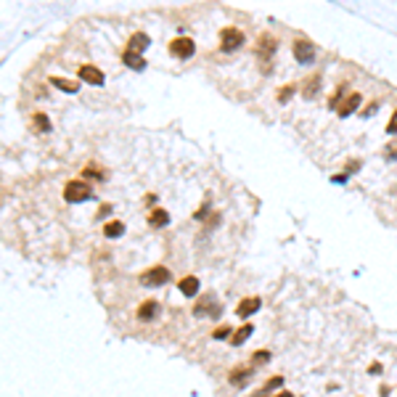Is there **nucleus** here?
<instances>
[{"instance_id":"f257e3e1","label":"nucleus","mask_w":397,"mask_h":397,"mask_svg":"<svg viewBox=\"0 0 397 397\" xmlns=\"http://www.w3.org/2000/svg\"><path fill=\"white\" fill-rule=\"evenodd\" d=\"M64 199L71 201V204H80V201L90 199V186L85 180H69L67 188H64Z\"/></svg>"},{"instance_id":"f03ea898","label":"nucleus","mask_w":397,"mask_h":397,"mask_svg":"<svg viewBox=\"0 0 397 397\" xmlns=\"http://www.w3.org/2000/svg\"><path fill=\"white\" fill-rule=\"evenodd\" d=\"M244 45V32L236 29V27H225L220 32V48L225 50V53H233V50H238Z\"/></svg>"},{"instance_id":"7ed1b4c3","label":"nucleus","mask_w":397,"mask_h":397,"mask_svg":"<svg viewBox=\"0 0 397 397\" xmlns=\"http://www.w3.org/2000/svg\"><path fill=\"white\" fill-rule=\"evenodd\" d=\"M138 281H140L143 286H162V283L170 281V270H167V268H159V265H156V268H148L146 273H140Z\"/></svg>"},{"instance_id":"20e7f679","label":"nucleus","mask_w":397,"mask_h":397,"mask_svg":"<svg viewBox=\"0 0 397 397\" xmlns=\"http://www.w3.org/2000/svg\"><path fill=\"white\" fill-rule=\"evenodd\" d=\"M170 53L175 58H191L196 53V43H193L191 37H178V40L170 43Z\"/></svg>"},{"instance_id":"39448f33","label":"nucleus","mask_w":397,"mask_h":397,"mask_svg":"<svg viewBox=\"0 0 397 397\" xmlns=\"http://www.w3.org/2000/svg\"><path fill=\"white\" fill-rule=\"evenodd\" d=\"M291 50H294V58L299 64H312V58H315V50H312V45L307 40H294Z\"/></svg>"},{"instance_id":"423d86ee","label":"nucleus","mask_w":397,"mask_h":397,"mask_svg":"<svg viewBox=\"0 0 397 397\" xmlns=\"http://www.w3.org/2000/svg\"><path fill=\"white\" fill-rule=\"evenodd\" d=\"M360 101H363V95L360 93H350L347 98H344L342 103H339V117H350V114H355L357 112V106H360Z\"/></svg>"},{"instance_id":"0eeeda50","label":"nucleus","mask_w":397,"mask_h":397,"mask_svg":"<svg viewBox=\"0 0 397 397\" xmlns=\"http://www.w3.org/2000/svg\"><path fill=\"white\" fill-rule=\"evenodd\" d=\"M122 61H125V67L133 69V71L146 69V58H143L140 53H135V50H125V53H122Z\"/></svg>"},{"instance_id":"6e6552de","label":"nucleus","mask_w":397,"mask_h":397,"mask_svg":"<svg viewBox=\"0 0 397 397\" xmlns=\"http://www.w3.org/2000/svg\"><path fill=\"white\" fill-rule=\"evenodd\" d=\"M80 80L82 82H90V85H103V74H101V69H95V67H80Z\"/></svg>"},{"instance_id":"1a4fd4ad","label":"nucleus","mask_w":397,"mask_h":397,"mask_svg":"<svg viewBox=\"0 0 397 397\" xmlns=\"http://www.w3.org/2000/svg\"><path fill=\"white\" fill-rule=\"evenodd\" d=\"M252 374H255V368H244V366H238L236 371H231V376H228V381H231L233 387H244V384L252 379Z\"/></svg>"},{"instance_id":"9d476101","label":"nucleus","mask_w":397,"mask_h":397,"mask_svg":"<svg viewBox=\"0 0 397 397\" xmlns=\"http://www.w3.org/2000/svg\"><path fill=\"white\" fill-rule=\"evenodd\" d=\"M180 294H186V297H196L199 294V289H201V283H199V278L196 276H186V278H180Z\"/></svg>"},{"instance_id":"9b49d317","label":"nucleus","mask_w":397,"mask_h":397,"mask_svg":"<svg viewBox=\"0 0 397 397\" xmlns=\"http://www.w3.org/2000/svg\"><path fill=\"white\" fill-rule=\"evenodd\" d=\"M259 297H249V299H241V302H238V307H236V312L241 318H246V315H252V312H257L259 310Z\"/></svg>"},{"instance_id":"f8f14e48","label":"nucleus","mask_w":397,"mask_h":397,"mask_svg":"<svg viewBox=\"0 0 397 397\" xmlns=\"http://www.w3.org/2000/svg\"><path fill=\"white\" fill-rule=\"evenodd\" d=\"M156 312H159V302L148 299V302H143L140 307H138V321H154Z\"/></svg>"},{"instance_id":"ddd939ff","label":"nucleus","mask_w":397,"mask_h":397,"mask_svg":"<svg viewBox=\"0 0 397 397\" xmlns=\"http://www.w3.org/2000/svg\"><path fill=\"white\" fill-rule=\"evenodd\" d=\"M50 82H53V88L64 90V93H80V85H77L74 80H67V77H50Z\"/></svg>"},{"instance_id":"4468645a","label":"nucleus","mask_w":397,"mask_h":397,"mask_svg":"<svg viewBox=\"0 0 397 397\" xmlns=\"http://www.w3.org/2000/svg\"><path fill=\"white\" fill-rule=\"evenodd\" d=\"M148 35H143V32H135L133 37H130V48L127 50H135V53H140V50H146L148 48Z\"/></svg>"},{"instance_id":"2eb2a0df","label":"nucleus","mask_w":397,"mask_h":397,"mask_svg":"<svg viewBox=\"0 0 397 397\" xmlns=\"http://www.w3.org/2000/svg\"><path fill=\"white\" fill-rule=\"evenodd\" d=\"M122 233H125V223H119V220H112V223L103 225V236L106 238H119Z\"/></svg>"},{"instance_id":"dca6fc26","label":"nucleus","mask_w":397,"mask_h":397,"mask_svg":"<svg viewBox=\"0 0 397 397\" xmlns=\"http://www.w3.org/2000/svg\"><path fill=\"white\" fill-rule=\"evenodd\" d=\"M252 331H255L252 326H241V328L236 331V334H233L231 344H233V347H241V344H244V342H246V339H249V336H252Z\"/></svg>"},{"instance_id":"f3484780","label":"nucleus","mask_w":397,"mask_h":397,"mask_svg":"<svg viewBox=\"0 0 397 397\" xmlns=\"http://www.w3.org/2000/svg\"><path fill=\"white\" fill-rule=\"evenodd\" d=\"M273 50H276V37L262 35V37H259V53H262V56H273Z\"/></svg>"},{"instance_id":"a211bd4d","label":"nucleus","mask_w":397,"mask_h":397,"mask_svg":"<svg viewBox=\"0 0 397 397\" xmlns=\"http://www.w3.org/2000/svg\"><path fill=\"white\" fill-rule=\"evenodd\" d=\"M148 223H151L154 228H164L167 223H170V214H167L164 210H156V212H151V217H148Z\"/></svg>"},{"instance_id":"6ab92c4d","label":"nucleus","mask_w":397,"mask_h":397,"mask_svg":"<svg viewBox=\"0 0 397 397\" xmlns=\"http://www.w3.org/2000/svg\"><path fill=\"white\" fill-rule=\"evenodd\" d=\"M278 387H283V379H281V376H273V379H268V381H265V387L259 389V392H257L255 397H265V395L270 392V389H278Z\"/></svg>"},{"instance_id":"aec40b11","label":"nucleus","mask_w":397,"mask_h":397,"mask_svg":"<svg viewBox=\"0 0 397 397\" xmlns=\"http://www.w3.org/2000/svg\"><path fill=\"white\" fill-rule=\"evenodd\" d=\"M318 90H321V77H312L307 85H304V98H315Z\"/></svg>"},{"instance_id":"412c9836","label":"nucleus","mask_w":397,"mask_h":397,"mask_svg":"<svg viewBox=\"0 0 397 397\" xmlns=\"http://www.w3.org/2000/svg\"><path fill=\"white\" fill-rule=\"evenodd\" d=\"M35 125H37L40 133H48V130H50V119L45 114H35Z\"/></svg>"},{"instance_id":"4be33fe9","label":"nucleus","mask_w":397,"mask_h":397,"mask_svg":"<svg viewBox=\"0 0 397 397\" xmlns=\"http://www.w3.org/2000/svg\"><path fill=\"white\" fill-rule=\"evenodd\" d=\"M270 360V352L268 350H259V352H255V357H252V366H262V363Z\"/></svg>"},{"instance_id":"5701e85b","label":"nucleus","mask_w":397,"mask_h":397,"mask_svg":"<svg viewBox=\"0 0 397 397\" xmlns=\"http://www.w3.org/2000/svg\"><path fill=\"white\" fill-rule=\"evenodd\" d=\"M291 93H294V88H291V85L281 88V90H278V101H281V103H286V101L291 98Z\"/></svg>"},{"instance_id":"b1692460","label":"nucleus","mask_w":397,"mask_h":397,"mask_svg":"<svg viewBox=\"0 0 397 397\" xmlns=\"http://www.w3.org/2000/svg\"><path fill=\"white\" fill-rule=\"evenodd\" d=\"M214 339H228L231 336V326H220V328H214Z\"/></svg>"},{"instance_id":"393cba45","label":"nucleus","mask_w":397,"mask_h":397,"mask_svg":"<svg viewBox=\"0 0 397 397\" xmlns=\"http://www.w3.org/2000/svg\"><path fill=\"white\" fill-rule=\"evenodd\" d=\"M387 133H389V135H397V112L392 114V119H389V125H387Z\"/></svg>"},{"instance_id":"a878e982","label":"nucleus","mask_w":397,"mask_h":397,"mask_svg":"<svg viewBox=\"0 0 397 397\" xmlns=\"http://www.w3.org/2000/svg\"><path fill=\"white\" fill-rule=\"evenodd\" d=\"M368 371H371V374H374V376H379V374H381V366H379V363H374V366H371Z\"/></svg>"},{"instance_id":"bb28decb","label":"nucleus","mask_w":397,"mask_h":397,"mask_svg":"<svg viewBox=\"0 0 397 397\" xmlns=\"http://www.w3.org/2000/svg\"><path fill=\"white\" fill-rule=\"evenodd\" d=\"M276 397H291V392H278Z\"/></svg>"}]
</instances>
